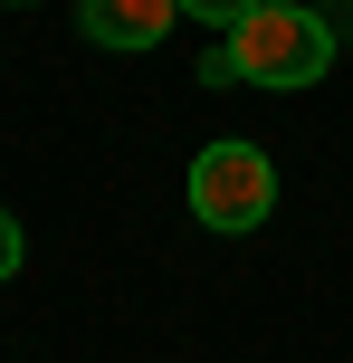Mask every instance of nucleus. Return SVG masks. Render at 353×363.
<instances>
[{
    "instance_id": "20e7f679",
    "label": "nucleus",
    "mask_w": 353,
    "mask_h": 363,
    "mask_svg": "<svg viewBox=\"0 0 353 363\" xmlns=\"http://www.w3.org/2000/svg\"><path fill=\"white\" fill-rule=\"evenodd\" d=\"M258 0H182V19H210V29H239Z\"/></svg>"
},
{
    "instance_id": "423d86ee",
    "label": "nucleus",
    "mask_w": 353,
    "mask_h": 363,
    "mask_svg": "<svg viewBox=\"0 0 353 363\" xmlns=\"http://www.w3.org/2000/svg\"><path fill=\"white\" fill-rule=\"evenodd\" d=\"M10 10H29V0H10Z\"/></svg>"
},
{
    "instance_id": "7ed1b4c3",
    "label": "nucleus",
    "mask_w": 353,
    "mask_h": 363,
    "mask_svg": "<svg viewBox=\"0 0 353 363\" xmlns=\"http://www.w3.org/2000/svg\"><path fill=\"white\" fill-rule=\"evenodd\" d=\"M172 19H182V0H76V29L96 48H163Z\"/></svg>"
},
{
    "instance_id": "39448f33",
    "label": "nucleus",
    "mask_w": 353,
    "mask_h": 363,
    "mask_svg": "<svg viewBox=\"0 0 353 363\" xmlns=\"http://www.w3.org/2000/svg\"><path fill=\"white\" fill-rule=\"evenodd\" d=\"M19 258H29V239H19V220L0 211V277H19Z\"/></svg>"
},
{
    "instance_id": "f257e3e1",
    "label": "nucleus",
    "mask_w": 353,
    "mask_h": 363,
    "mask_svg": "<svg viewBox=\"0 0 353 363\" xmlns=\"http://www.w3.org/2000/svg\"><path fill=\"white\" fill-rule=\"evenodd\" d=\"M229 67H239V86H316L335 67V29L306 0H258L229 29Z\"/></svg>"
},
{
    "instance_id": "f03ea898",
    "label": "nucleus",
    "mask_w": 353,
    "mask_h": 363,
    "mask_svg": "<svg viewBox=\"0 0 353 363\" xmlns=\"http://www.w3.org/2000/svg\"><path fill=\"white\" fill-rule=\"evenodd\" d=\"M191 211L210 230H258L277 211V163L258 144H201L191 153Z\"/></svg>"
}]
</instances>
